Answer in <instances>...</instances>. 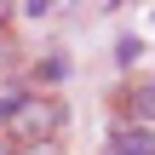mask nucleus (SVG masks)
Segmentation results:
<instances>
[{
	"instance_id": "nucleus-5",
	"label": "nucleus",
	"mask_w": 155,
	"mask_h": 155,
	"mask_svg": "<svg viewBox=\"0 0 155 155\" xmlns=\"http://www.w3.org/2000/svg\"><path fill=\"white\" fill-rule=\"evenodd\" d=\"M6 63H12V40L0 35V75H6Z\"/></svg>"
},
{
	"instance_id": "nucleus-4",
	"label": "nucleus",
	"mask_w": 155,
	"mask_h": 155,
	"mask_svg": "<svg viewBox=\"0 0 155 155\" xmlns=\"http://www.w3.org/2000/svg\"><path fill=\"white\" fill-rule=\"evenodd\" d=\"M12 12H23V17H46V12H58L52 0H23V6H12Z\"/></svg>"
},
{
	"instance_id": "nucleus-3",
	"label": "nucleus",
	"mask_w": 155,
	"mask_h": 155,
	"mask_svg": "<svg viewBox=\"0 0 155 155\" xmlns=\"http://www.w3.org/2000/svg\"><path fill=\"white\" fill-rule=\"evenodd\" d=\"M23 98H29V86H23V81H12V75H0V127L17 115V104H23Z\"/></svg>"
},
{
	"instance_id": "nucleus-2",
	"label": "nucleus",
	"mask_w": 155,
	"mask_h": 155,
	"mask_svg": "<svg viewBox=\"0 0 155 155\" xmlns=\"http://www.w3.org/2000/svg\"><path fill=\"white\" fill-rule=\"evenodd\" d=\"M109 155H155V150H150V127L115 121V138H109Z\"/></svg>"
},
{
	"instance_id": "nucleus-1",
	"label": "nucleus",
	"mask_w": 155,
	"mask_h": 155,
	"mask_svg": "<svg viewBox=\"0 0 155 155\" xmlns=\"http://www.w3.org/2000/svg\"><path fill=\"white\" fill-rule=\"evenodd\" d=\"M6 127H12V138H23V144H52V132L63 127V104H58V98H23Z\"/></svg>"
}]
</instances>
